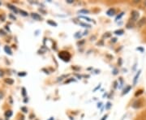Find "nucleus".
I'll use <instances>...</instances> for the list:
<instances>
[{"mask_svg":"<svg viewBox=\"0 0 146 120\" xmlns=\"http://www.w3.org/2000/svg\"><path fill=\"white\" fill-rule=\"evenodd\" d=\"M12 111L11 110H7L5 113V116L7 117V118H10V117H11L12 116Z\"/></svg>","mask_w":146,"mask_h":120,"instance_id":"obj_10","label":"nucleus"},{"mask_svg":"<svg viewBox=\"0 0 146 120\" xmlns=\"http://www.w3.org/2000/svg\"><path fill=\"white\" fill-rule=\"evenodd\" d=\"M49 120H54V118H53V117H51V118H50V119Z\"/></svg>","mask_w":146,"mask_h":120,"instance_id":"obj_42","label":"nucleus"},{"mask_svg":"<svg viewBox=\"0 0 146 120\" xmlns=\"http://www.w3.org/2000/svg\"><path fill=\"white\" fill-rule=\"evenodd\" d=\"M141 71L140 70V71L138 72V73L136 75V76L134 77V80H133V84H136V82H137V80H138L139 76H140V75H141Z\"/></svg>","mask_w":146,"mask_h":120,"instance_id":"obj_9","label":"nucleus"},{"mask_svg":"<svg viewBox=\"0 0 146 120\" xmlns=\"http://www.w3.org/2000/svg\"><path fill=\"white\" fill-rule=\"evenodd\" d=\"M67 3H73L74 1H73V0H67Z\"/></svg>","mask_w":146,"mask_h":120,"instance_id":"obj_31","label":"nucleus"},{"mask_svg":"<svg viewBox=\"0 0 146 120\" xmlns=\"http://www.w3.org/2000/svg\"><path fill=\"white\" fill-rule=\"evenodd\" d=\"M145 5H146V1H145Z\"/></svg>","mask_w":146,"mask_h":120,"instance_id":"obj_43","label":"nucleus"},{"mask_svg":"<svg viewBox=\"0 0 146 120\" xmlns=\"http://www.w3.org/2000/svg\"><path fill=\"white\" fill-rule=\"evenodd\" d=\"M87 34H88V32L85 31V32H84V33L83 35H87Z\"/></svg>","mask_w":146,"mask_h":120,"instance_id":"obj_39","label":"nucleus"},{"mask_svg":"<svg viewBox=\"0 0 146 120\" xmlns=\"http://www.w3.org/2000/svg\"><path fill=\"white\" fill-rule=\"evenodd\" d=\"M123 14H124V12H122V13H120V15H119V16H117V17H116V19H115V21H118V20H119L120 18H121L122 16H123Z\"/></svg>","mask_w":146,"mask_h":120,"instance_id":"obj_19","label":"nucleus"},{"mask_svg":"<svg viewBox=\"0 0 146 120\" xmlns=\"http://www.w3.org/2000/svg\"><path fill=\"white\" fill-rule=\"evenodd\" d=\"M3 71H1V70H0V77H1V76H3Z\"/></svg>","mask_w":146,"mask_h":120,"instance_id":"obj_35","label":"nucleus"},{"mask_svg":"<svg viewBox=\"0 0 146 120\" xmlns=\"http://www.w3.org/2000/svg\"><path fill=\"white\" fill-rule=\"evenodd\" d=\"M101 106H102V103L100 102V103H98V108H100Z\"/></svg>","mask_w":146,"mask_h":120,"instance_id":"obj_38","label":"nucleus"},{"mask_svg":"<svg viewBox=\"0 0 146 120\" xmlns=\"http://www.w3.org/2000/svg\"><path fill=\"white\" fill-rule=\"evenodd\" d=\"M115 88H117V82H115Z\"/></svg>","mask_w":146,"mask_h":120,"instance_id":"obj_41","label":"nucleus"},{"mask_svg":"<svg viewBox=\"0 0 146 120\" xmlns=\"http://www.w3.org/2000/svg\"><path fill=\"white\" fill-rule=\"evenodd\" d=\"M0 34H1V35H3V36H4V35H6L5 32H4L3 31L2 29H0Z\"/></svg>","mask_w":146,"mask_h":120,"instance_id":"obj_29","label":"nucleus"},{"mask_svg":"<svg viewBox=\"0 0 146 120\" xmlns=\"http://www.w3.org/2000/svg\"><path fill=\"white\" fill-rule=\"evenodd\" d=\"M107 117H108V115H104L103 117H102V119L101 120H106V119H107Z\"/></svg>","mask_w":146,"mask_h":120,"instance_id":"obj_30","label":"nucleus"},{"mask_svg":"<svg viewBox=\"0 0 146 120\" xmlns=\"http://www.w3.org/2000/svg\"><path fill=\"white\" fill-rule=\"evenodd\" d=\"M80 25L81 26L86 27V28H90V27H91V25H88V24H85V23H80Z\"/></svg>","mask_w":146,"mask_h":120,"instance_id":"obj_16","label":"nucleus"},{"mask_svg":"<svg viewBox=\"0 0 146 120\" xmlns=\"http://www.w3.org/2000/svg\"><path fill=\"white\" fill-rule=\"evenodd\" d=\"M80 37V32H76V34H75V37H76V38H78V37Z\"/></svg>","mask_w":146,"mask_h":120,"instance_id":"obj_25","label":"nucleus"},{"mask_svg":"<svg viewBox=\"0 0 146 120\" xmlns=\"http://www.w3.org/2000/svg\"><path fill=\"white\" fill-rule=\"evenodd\" d=\"M47 24H48V25H51V26H54V27L58 26L57 23H55L54 21H51V20H49V21H47Z\"/></svg>","mask_w":146,"mask_h":120,"instance_id":"obj_8","label":"nucleus"},{"mask_svg":"<svg viewBox=\"0 0 146 120\" xmlns=\"http://www.w3.org/2000/svg\"><path fill=\"white\" fill-rule=\"evenodd\" d=\"M104 37H110V32H106V34H104V36H103Z\"/></svg>","mask_w":146,"mask_h":120,"instance_id":"obj_26","label":"nucleus"},{"mask_svg":"<svg viewBox=\"0 0 146 120\" xmlns=\"http://www.w3.org/2000/svg\"><path fill=\"white\" fill-rule=\"evenodd\" d=\"M139 16H140V15H139V12H138V11H131V21H137L138 18H139Z\"/></svg>","mask_w":146,"mask_h":120,"instance_id":"obj_2","label":"nucleus"},{"mask_svg":"<svg viewBox=\"0 0 146 120\" xmlns=\"http://www.w3.org/2000/svg\"><path fill=\"white\" fill-rule=\"evenodd\" d=\"M21 110H23V112H25V113L28 112V110H27L26 107H21Z\"/></svg>","mask_w":146,"mask_h":120,"instance_id":"obj_23","label":"nucleus"},{"mask_svg":"<svg viewBox=\"0 0 146 120\" xmlns=\"http://www.w3.org/2000/svg\"><path fill=\"white\" fill-rule=\"evenodd\" d=\"M76 82V80H74V79H70V80H67L66 81V84H68L70 83V82Z\"/></svg>","mask_w":146,"mask_h":120,"instance_id":"obj_22","label":"nucleus"},{"mask_svg":"<svg viewBox=\"0 0 146 120\" xmlns=\"http://www.w3.org/2000/svg\"><path fill=\"white\" fill-rule=\"evenodd\" d=\"M3 97V93L2 92H0V99H2Z\"/></svg>","mask_w":146,"mask_h":120,"instance_id":"obj_33","label":"nucleus"},{"mask_svg":"<svg viewBox=\"0 0 146 120\" xmlns=\"http://www.w3.org/2000/svg\"><path fill=\"white\" fill-rule=\"evenodd\" d=\"M22 94H23L24 97L26 96V89H25V88H22Z\"/></svg>","mask_w":146,"mask_h":120,"instance_id":"obj_21","label":"nucleus"},{"mask_svg":"<svg viewBox=\"0 0 146 120\" xmlns=\"http://www.w3.org/2000/svg\"><path fill=\"white\" fill-rule=\"evenodd\" d=\"M146 22V19H145V18H143V19H141V21H139V23H138V25L140 27H141L143 25H145Z\"/></svg>","mask_w":146,"mask_h":120,"instance_id":"obj_13","label":"nucleus"},{"mask_svg":"<svg viewBox=\"0 0 146 120\" xmlns=\"http://www.w3.org/2000/svg\"><path fill=\"white\" fill-rule=\"evenodd\" d=\"M4 81H5V83L8 84H12L14 83V80L11 78L5 79V80H4Z\"/></svg>","mask_w":146,"mask_h":120,"instance_id":"obj_12","label":"nucleus"},{"mask_svg":"<svg viewBox=\"0 0 146 120\" xmlns=\"http://www.w3.org/2000/svg\"><path fill=\"white\" fill-rule=\"evenodd\" d=\"M137 50H141V52H144V50L141 48V47H139V48H137Z\"/></svg>","mask_w":146,"mask_h":120,"instance_id":"obj_32","label":"nucleus"},{"mask_svg":"<svg viewBox=\"0 0 146 120\" xmlns=\"http://www.w3.org/2000/svg\"><path fill=\"white\" fill-rule=\"evenodd\" d=\"M27 75V73L25 72H20V73H18V76H25Z\"/></svg>","mask_w":146,"mask_h":120,"instance_id":"obj_20","label":"nucleus"},{"mask_svg":"<svg viewBox=\"0 0 146 120\" xmlns=\"http://www.w3.org/2000/svg\"><path fill=\"white\" fill-rule=\"evenodd\" d=\"M100 87H101V85H98V87H96V88H95V89H94V92H96V91H97V90H98V89H100Z\"/></svg>","mask_w":146,"mask_h":120,"instance_id":"obj_28","label":"nucleus"},{"mask_svg":"<svg viewBox=\"0 0 146 120\" xmlns=\"http://www.w3.org/2000/svg\"><path fill=\"white\" fill-rule=\"evenodd\" d=\"M31 16L33 19H34L35 21H41L42 20V17L41 16L39 15V14H37V13H32Z\"/></svg>","mask_w":146,"mask_h":120,"instance_id":"obj_3","label":"nucleus"},{"mask_svg":"<svg viewBox=\"0 0 146 120\" xmlns=\"http://www.w3.org/2000/svg\"><path fill=\"white\" fill-rule=\"evenodd\" d=\"M4 50H5V52L7 53V54H9V55H11V54H12V51H11V48L9 46L4 47Z\"/></svg>","mask_w":146,"mask_h":120,"instance_id":"obj_7","label":"nucleus"},{"mask_svg":"<svg viewBox=\"0 0 146 120\" xmlns=\"http://www.w3.org/2000/svg\"><path fill=\"white\" fill-rule=\"evenodd\" d=\"M118 63H119V65H122V58H119V59Z\"/></svg>","mask_w":146,"mask_h":120,"instance_id":"obj_34","label":"nucleus"},{"mask_svg":"<svg viewBox=\"0 0 146 120\" xmlns=\"http://www.w3.org/2000/svg\"><path fill=\"white\" fill-rule=\"evenodd\" d=\"M113 74H114V75H117V74H118V70H117V69H114Z\"/></svg>","mask_w":146,"mask_h":120,"instance_id":"obj_27","label":"nucleus"},{"mask_svg":"<svg viewBox=\"0 0 146 120\" xmlns=\"http://www.w3.org/2000/svg\"><path fill=\"white\" fill-rule=\"evenodd\" d=\"M111 105H111L110 102H107V103H106V110H109L110 108L111 107Z\"/></svg>","mask_w":146,"mask_h":120,"instance_id":"obj_18","label":"nucleus"},{"mask_svg":"<svg viewBox=\"0 0 146 120\" xmlns=\"http://www.w3.org/2000/svg\"><path fill=\"white\" fill-rule=\"evenodd\" d=\"M76 76H77L79 79H81V76H80V75H78V74H76Z\"/></svg>","mask_w":146,"mask_h":120,"instance_id":"obj_37","label":"nucleus"},{"mask_svg":"<svg viewBox=\"0 0 146 120\" xmlns=\"http://www.w3.org/2000/svg\"><path fill=\"white\" fill-rule=\"evenodd\" d=\"M106 15L108 16H114L115 15V8H110L106 11Z\"/></svg>","mask_w":146,"mask_h":120,"instance_id":"obj_4","label":"nucleus"},{"mask_svg":"<svg viewBox=\"0 0 146 120\" xmlns=\"http://www.w3.org/2000/svg\"><path fill=\"white\" fill-rule=\"evenodd\" d=\"M20 11V13H21V15L23 16H29V14H28V12H26V11H25L23 10H20L19 11Z\"/></svg>","mask_w":146,"mask_h":120,"instance_id":"obj_15","label":"nucleus"},{"mask_svg":"<svg viewBox=\"0 0 146 120\" xmlns=\"http://www.w3.org/2000/svg\"><path fill=\"white\" fill-rule=\"evenodd\" d=\"M80 14H89V11L86 10V9H81L78 11Z\"/></svg>","mask_w":146,"mask_h":120,"instance_id":"obj_14","label":"nucleus"},{"mask_svg":"<svg viewBox=\"0 0 146 120\" xmlns=\"http://www.w3.org/2000/svg\"><path fill=\"white\" fill-rule=\"evenodd\" d=\"M0 120H1V119H0Z\"/></svg>","mask_w":146,"mask_h":120,"instance_id":"obj_45","label":"nucleus"},{"mask_svg":"<svg viewBox=\"0 0 146 120\" xmlns=\"http://www.w3.org/2000/svg\"><path fill=\"white\" fill-rule=\"evenodd\" d=\"M7 7H8L10 8L11 10L13 11H14V12H15L16 14H17V13H18V11H19L17 10V8H16V7H14V6L11 5V4H7Z\"/></svg>","mask_w":146,"mask_h":120,"instance_id":"obj_6","label":"nucleus"},{"mask_svg":"<svg viewBox=\"0 0 146 120\" xmlns=\"http://www.w3.org/2000/svg\"><path fill=\"white\" fill-rule=\"evenodd\" d=\"M116 40H117L116 38H113V39L111 40V42H116Z\"/></svg>","mask_w":146,"mask_h":120,"instance_id":"obj_36","label":"nucleus"},{"mask_svg":"<svg viewBox=\"0 0 146 120\" xmlns=\"http://www.w3.org/2000/svg\"><path fill=\"white\" fill-rule=\"evenodd\" d=\"M123 32H124V31H123V29H119V30H116V31H115V34H116V35H119V36H121V35H123Z\"/></svg>","mask_w":146,"mask_h":120,"instance_id":"obj_11","label":"nucleus"},{"mask_svg":"<svg viewBox=\"0 0 146 120\" xmlns=\"http://www.w3.org/2000/svg\"><path fill=\"white\" fill-rule=\"evenodd\" d=\"M58 57L64 62H69L71 59V54L68 51H61L58 54Z\"/></svg>","mask_w":146,"mask_h":120,"instance_id":"obj_1","label":"nucleus"},{"mask_svg":"<svg viewBox=\"0 0 146 120\" xmlns=\"http://www.w3.org/2000/svg\"><path fill=\"white\" fill-rule=\"evenodd\" d=\"M80 18H82V19H84V20H86L87 21H93L90 18H89V17H86V16H80Z\"/></svg>","mask_w":146,"mask_h":120,"instance_id":"obj_17","label":"nucleus"},{"mask_svg":"<svg viewBox=\"0 0 146 120\" xmlns=\"http://www.w3.org/2000/svg\"><path fill=\"white\" fill-rule=\"evenodd\" d=\"M6 29H7L8 31H10V29H9V28H8V26H6Z\"/></svg>","mask_w":146,"mask_h":120,"instance_id":"obj_40","label":"nucleus"},{"mask_svg":"<svg viewBox=\"0 0 146 120\" xmlns=\"http://www.w3.org/2000/svg\"><path fill=\"white\" fill-rule=\"evenodd\" d=\"M9 17H10L11 19L14 20V21H16V16H13V15H11V14H10V15H9Z\"/></svg>","mask_w":146,"mask_h":120,"instance_id":"obj_24","label":"nucleus"},{"mask_svg":"<svg viewBox=\"0 0 146 120\" xmlns=\"http://www.w3.org/2000/svg\"><path fill=\"white\" fill-rule=\"evenodd\" d=\"M0 5H1V2H0Z\"/></svg>","mask_w":146,"mask_h":120,"instance_id":"obj_44","label":"nucleus"},{"mask_svg":"<svg viewBox=\"0 0 146 120\" xmlns=\"http://www.w3.org/2000/svg\"><path fill=\"white\" fill-rule=\"evenodd\" d=\"M131 89V85H128V86H127L125 89H123V95H125V94L128 93Z\"/></svg>","mask_w":146,"mask_h":120,"instance_id":"obj_5","label":"nucleus"}]
</instances>
